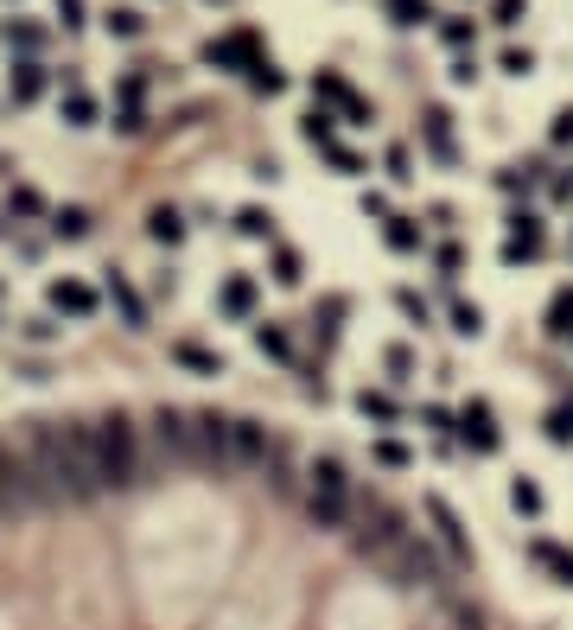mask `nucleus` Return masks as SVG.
Segmentation results:
<instances>
[{
	"label": "nucleus",
	"instance_id": "f257e3e1",
	"mask_svg": "<svg viewBox=\"0 0 573 630\" xmlns=\"http://www.w3.org/2000/svg\"><path fill=\"white\" fill-rule=\"evenodd\" d=\"M26 459L45 478V497H71V503L102 497L96 465H90V427H77V420H45V427L32 433Z\"/></svg>",
	"mask_w": 573,
	"mask_h": 630
},
{
	"label": "nucleus",
	"instance_id": "f03ea898",
	"mask_svg": "<svg viewBox=\"0 0 573 630\" xmlns=\"http://www.w3.org/2000/svg\"><path fill=\"white\" fill-rule=\"evenodd\" d=\"M90 465H96V490H134L141 484V433L128 414H109L90 427Z\"/></svg>",
	"mask_w": 573,
	"mask_h": 630
},
{
	"label": "nucleus",
	"instance_id": "7ed1b4c3",
	"mask_svg": "<svg viewBox=\"0 0 573 630\" xmlns=\"http://www.w3.org/2000/svg\"><path fill=\"white\" fill-rule=\"evenodd\" d=\"M382 567H389V586H402V592H414V586H446L440 554H433L421 535H402L389 554H382Z\"/></svg>",
	"mask_w": 573,
	"mask_h": 630
},
{
	"label": "nucleus",
	"instance_id": "20e7f679",
	"mask_svg": "<svg viewBox=\"0 0 573 630\" xmlns=\"http://www.w3.org/2000/svg\"><path fill=\"white\" fill-rule=\"evenodd\" d=\"M459 446H465V452H478V459H491V452L503 446L497 408H491V401H484V395H472V401H465V408H459Z\"/></svg>",
	"mask_w": 573,
	"mask_h": 630
},
{
	"label": "nucleus",
	"instance_id": "39448f33",
	"mask_svg": "<svg viewBox=\"0 0 573 630\" xmlns=\"http://www.w3.org/2000/svg\"><path fill=\"white\" fill-rule=\"evenodd\" d=\"M548 255V223L535 210H510V230H503V261L523 268V261H542Z\"/></svg>",
	"mask_w": 573,
	"mask_h": 630
},
{
	"label": "nucleus",
	"instance_id": "423d86ee",
	"mask_svg": "<svg viewBox=\"0 0 573 630\" xmlns=\"http://www.w3.org/2000/svg\"><path fill=\"white\" fill-rule=\"evenodd\" d=\"M312 96H319V102H332V109H338L344 121H351V128H363V121H376V115H370V102H363V96L351 90V83L338 77V70H319V77H312Z\"/></svg>",
	"mask_w": 573,
	"mask_h": 630
},
{
	"label": "nucleus",
	"instance_id": "0eeeda50",
	"mask_svg": "<svg viewBox=\"0 0 573 630\" xmlns=\"http://www.w3.org/2000/svg\"><path fill=\"white\" fill-rule=\"evenodd\" d=\"M306 516L319 522L325 535L351 529V516H357V490H306Z\"/></svg>",
	"mask_w": 573,
	"mask_h": 630
},
{
	"label": "nucleus",
	"instance_id": "6e6552de",
	"mask_svg": "<svg viewBox=\"0 0 573 630\" xmlns=\"http://www.w3.org/2000/svg\"><path fill=\"white\" fill-rule=\"evenodd\" d=\"M204 58H211L217 70H242V77H249V70L262 64V39L242 26V32H230V39H211V45H204Z\"/></svg>",
	"mask_w": 573,
	"mask_h": 630
},
{
	"label": "nucleus",
	"instance_id": "1a4fd4ad",
	"mask_svg": "<svg viewBox=\"0 0 573 630\" xmlns=\"http://www.w3.org/2000/svg\"><path fill=\"white\" fill-rule=\"evenodd\" d=\"M45 293H51V306H58L64 319H96V306H102V293H96L83 274H58Z\"/></svg>",
	"mask_w": 573,
	"mask_h": 630
},
{
	"label": "nucleus",
	"instance_id": "9d476101",
	"mask_svg": "<svg viewBox=\"0 0 573 630\" xmlns=\"http://www.w3.org/2000/svg\"><path fill=\"white\" fill-rule=\"evenodd\" d=\"M102 300L115 306V319L128 325V331H147V300L134 293V280H128V274H115V268L102 274Z\"/></svg>",
	"mask_w": 573,
	"mask_h": 630
},
{
	"label": "nucleus",
	"instance_id": "9b49d317",
	"mask_svg": "<svg viewBox=\"0 0 573 630\" xmlns=\"http://www.w3.org/2000/svg\"><path fill=\"white\" fill-rule=\"evenodd\" d=\"M217 306H223V319L249 325L255 306H262V287H255V274H230V280H223V293H217Z\"/></svg>",
	"mask_w": 573,
	"mask_h": 630
},
{
	"label": "nucleus",
	"instance_id": "f8f14e48",
	"mask_svg": "<svg viewBox=\"0 0 573 630\" xmlns=\"http://www.w3.org/2000/svg\"><path fill=\"white\" fill-rule=\"evenodd\" d=\"M115 128L121 134H141L147 128V77H121V90H115Z\"/></svg>",
	"mask_w": 573,
	"mask_h": 630
},
{
	"label": "nucleus",
	"instance_id": "ddd939ff",
	"mask_svg": "<svg viewBox=\"0 0 573 630\" xmlns=\"http://www.w3.org/2000/svg\"><path fill=\"white\" fill-rule=\"evenodd\" d=\"M344 319H351V300H344V293H319V306H312V331H319V350H332V344H338Z\"/></svg>",
	"mask_w": 573,
	"mask_h": 630
},
{
	"label": "nucleus",
	"instance_id": "4468645a",
	"mask_svg": "<svg viewBox=\"0 0 573 630\" xmlns=\"http://www.w3.org/2000/svg\"><path fill=\"white\" fill-rule=\"evenodd\" d=\"M529 560L554 573V586L573 592V548H561V541H548V535H535V541H529Z\"/></svg>",
	"mask_w": 573,
	"mask_h": 630
},
{
	"label": "nucleus",
	"instance_id": "2eb2a0df",
	"mask_svg": "<svg viewBox=\"0 0 573 630\" xmlns=\"http://www.w3.org/2000/svg\"><path fill=\"white\" fill-rule=\"evenodd\" d=\"M357 414L370 420V427H382V433L402 427V401H395L389 389H357Z\"/></svg>",
	"mask_w": 573,
	"mask_h": 630
},
{
	"label": "nucleus",
	"instance_id": "dca6fc26",
	"mask_svg": "<svg viewBox=\"0 0 573 630\" xmlns=\"http://www.w3.org/2000/svg\"><path fill=\"white\" fill-rule=\"evenodd\" d=\"M382 242H389L395 255H421L427 249V230H421V217H402V210H395V217L382 223Z\"/></svg>",
	"mask_w": 573,
	"mask_h": 630
},
{
	"label": "nucleus",
	"instance_id": "f3484780",
	"mask_svg": "<svg viewBox=\"0 0 573 630\" xmlns=\"http://www.w3.org/2000/svg\"><path fill=\"white\" fill-rule=\"evenodd\" d=\"M306 484H312V490H357L351 465H344V459H332V452H319V459L306 465Z\"/></svg>",
	"mask_w": 573,
	"mask_h": 630
},
{
	"label": "nucleus",
	"instance_id": "a211bd4d",
	"mask_svg": "<svg viewBox=\"0 0 573 630\" xmlns=\"http://www.w3.org/2000/svg\"><path fill=\"white\" fill-rule=\"evenodd\" d=\"M421 134H427V153H433L440 166L459 160V147H453V115H446V109H433V115L421 121Z\"/></svg>",
	"mask_w": 573,
	"mask_h": 630
},
{
	"label": "nucleus",
	"instance_id": "6ab92c4d",
	"mask_svg": "<svg viewBox=\"0 0 573 630\" xmlns=\"http://www.w3.org/2000/svg\"><path fill=\"white\" fill-rule=\"evenodd\" d=\"M147 236L160 242V249H179V242H185V210L153 204V210H147Z\"/></svg>",
	"mask_w": 573,
	"mask_h": 630
},
{
	"label": "nucleus",
	"instance_id": "aec40b11",
	"mask_svg": "<svg viewBox=\"0 0 573 630\" xmlns=\"http://www.w3.org/2000/svg\"><path fill=\"white\" fill-rule=\"evenodd\" d=\"M45 83H51V70H45L39 58L13 64V102H39V96H45Z\"/></svg>",
	"mask_w": 573,
	"mask_h": 630
},
{
	"label": "nucleus",
	"instance_id": "412c9836",
	"mask_svg": "<svg viewBox=\"0 0 573 630\" xmlns=\"http://www.w3.org/2000/svg\"><path fill=\"white\" fill-rule=\"evenodd\" d=\"M249 331H255V350H262V357H274V363H293V338H287V331L274 325V319H255Z\"/></svg>",
	"mask_w": 573,
	"mask_h": 630
},
{
	"label": "nucleus",
	"instance_id": "4be33fe9",
	"mask_svg": "<svg viewBox=\"0 0 573 630\" xmlns=\"http://www.w3.org/2000/svg\"><path fill=\"white\" fill-rule=\"evenodd\" d=\"M51 236H58V242H83V236H90V210H83V204L51 210Z\"/></svg>",
	"mask_w": 573,
	"mask_h": 630
},
{
	"label": "nucleus",
	"instance_id": "5701e85b",
	"mask_svg": "<svg viewBox=\"0 0 573 630\" xmlns=\"http://www.w3.org/2000/svg\"><path fill=\"white\" fill-rule=\"evenodd\" d=\"M542 433H548V446H573V395L542 414Z\"/></svg>",
	"mask_w": 573,
	"mask_h": 630
},
{
	"label": "nucleus",
	"instance_id": "b1692460",
	"mask_svg": "<svg viewBox=\"0 0 573 630\" xmlns=\"http://www.w3.org/2000/svg\"><path fill=\"white\" fill-rule=\"evenodd\" d=\"M172 357H179L185 363V370H204V376H223V357H217V350H204V344H172Z\"/></svg>",
	"mask_w": 573,
	"mask_h": 630
},
{
	"label": "nucleus",
	"instance_id": "393cba45",
	"mask_svg": "<svg viewBox=\"0 0 573 630\" xmlns=\"http://www.w3.org/2000/svg\"><path fill=\"white\" fill-rule=\"evenodd\" d=\"M236 230L249 236V242H274V217H268L262 204H242V210H236Z\"/></svg>",
	"mask_w": 573,
	"mask_h": 630
},
{
	"label": "nucleus",
	"instance_id": "a878e982",
	"mask_svg": "<svg viewBox=\"0 0 573 630\" xmlns=\"http://www.w3.org/2000/svg\"><path fill=\"white\" fill-rule=\"evenodd\" d=\"M510 510L535 522V516L548 510V503H542V484H535V478H516V484H510Z\"/></svg>",
	"mask_w": 573,
	"mask_h": 630
},
{
	"label": "nucleus",
	"instance_id": "bb28decb",
	"mask_svg": "<svg viewBox=\"0 0 573 630\" xmlns=\"http://www.w3.org/2000/svg\"><path fill=\"white\" fill-rule=\"evenodd\" d=\"M548 331H554V338H573V287H554V300H548Z\"/></svg>",
	"mask_w": 573,
	"mask_h": 630
},
{
	"label": "nucleus",
	"instance_id": "cd10ccee",
	"mask_svg": "<svg viewBox=\"0 0 573 630\" xmlns=\"http://www.w3.org/2000/svg\"><path fill=\"white\" fill-rule=\"evenodd\" d=\"M64 121H71V128H90V121H96V96L71 83V90H64Z\"/></svg>",
	"mask_w": 573,
	"mask_h": 630
},
{
	"label": "nucleus",
	"instance_id": "c85d7f7f",
	"mask_svg": "<svg viewBox=\"0 0 573 630\" xmlns=\"http://www.w3.org/2000/svg\"><path fill=\"white\" fill-rule=\"evenodd\" d=\"M395 306H402V319H414V325H433V306H427V293L421 287H395Z\"/></svg>",
	"mask_w": 573,
	"mask_h": 630
},
{
	"label": "nucleus",
	"instance_id": "c756f323",
	"mask_svg": "<svg viewBox=\"0 0 573 630\" xmlns=\"http://www.w3.org/2000/svg\"><path fill=\"white\" fill-rule=\"evenodd\" d=\"M427 516H433V522H440V541H446V548H453V554H459V548H465V535H459V516H453V510H446V497H427Z\"/></svg>",
	"mask_w": 573,
	"mask_h": 630
},
{
	"label": "nucleus",
	"instance_id": "7c9ffc66",
	"mask_svg": "<svg viewBox=\"0 0 573 630\" xmlns=\"http://www.w3.org/2000/svg\"><path fill=\"white\" fill-rule=\"evenodd\" d=\"M382 370H389L395 382H414V370H421V357H414L408 344H389V350H382Z\"/></svg>",
	"mask_w": 573,
	"mask_h": 630
},
{
	"label": "nucleus",
	"instance_id": "2f4dec72",
	"mask_svg": "<svg viewBox=\"0 0 573 630\" xmlns=\"http://www.w3.org/2000/svg\"><path fill=\"white\" fill-rule=\"evenodd\" d=\"M300 274H306L300 249H287V242H274V280H281V287H300Z\"/></svg>",
	"mask_w": 573,
	"mask_h": 630
},
{
	"label": "nucleus",
	"instance_id": "473e14b6",
	"mask_svg": "<svg viewBox=\"0 0 573 630\" xmlns=\"http://www.w3.org/2000/svg\"><path fill=\"white\" fill-rule=\"evenodd\" d=\"M102 26H109L115 39H141V32H147V20L134 7H109V13H102Z\"/></svg>",
	"mask_w": 573,
	"mask_h": 630
},
{
	"label": "nucleus",
	"instance_id": "72a5a7b5",
	"mask_svg": "<svg viewBox=\"0 0 573 630\" xmlns=\"http://www.w3.org/2000/svg\"><path fill=\"white\" fill-rule=\"evenodd\" d=\"M7 217H45V198H39V191H32V185H13V198H7Z\"/></svg>",
	"mask_w": 573,
	"mask_h": 630
},
{
	"label": "nucleus",
	"instance_id": "f704fd0d",
	"mask_svg": "<svg viewBox=\"0 0 573 630\" xmlns=\"http://www.w3.org/2000/svg\"><path fill=\"white\" fill-rule=\"evenodd\" d=\"M446 319H453L459 338H478V331H484V312H478L472 300H453V312H446Z\"/></svg>",
	"mask_w": 573,
	"mask_h": 630
},
{
	"label": "nucleus",
	"instance_id": "c9c22d12",
	"mask_svg": "<svg viewBox=\"0 0 573 630\" xmlns=\"http://www.w3.org/2000/svg\"><path fill=\"white\" fill-rule=\"evenodd\" d=\"M389 20L395 26H427L433 7H427V0H389Z\"/></svg>",
	"mask_w": 573,
	"mask_h": 630
},
{
	"label": "nucleus",
	"instance_id": "e433bc0d",
	"mask_svg": "<svg viewBox=\"0 0 573 630\" xmlns=\"http://www.w3.org/2000/svg\"><path fill=\"white\" fill-rule=\"evenodd\" d=\"M249 83H255L262 96H281V90H287V77H281V64H274V58L255 64V70H249Z\"/></svg>",
	"mask_w": 573,
	"mask_h": 630
},
{
	"label": "nucleus",
	"instance_id": "4c0bfd02",
	"mask_svg": "<svg viewBox=\"0 0 573 630\" xmlns=\"http://www.w3.org/2000/svg\"><path fill=\"white\" fill-rule=\"evenodd\" d=\"M472 32H478V26L465 20V13H446V20H440V39L453 45V51H465V45H472Z\"/></svg>",
	"mask_w": 573,
	"mask_h": 630
},
{
	"label": "nucleus",
	"instance_id": "58836bf2",
	"mask_svg": "<svg viewBox=\"0 0 573 630\" xmlns=\"http://www.w3.org/2000/svg\"><path fill=\"white\" fill-rule=\"evenodd\" d=\"M414 459V452L402 446V440H395V433H382V440H376V465H389V471H402Z\"/></svg>",
	"mask_w": 573,
	"mask_h": 630
},
{
	"label": "nucleus",
	"instance_id": "ea45409f",
	"mask_svg": "<svg viewBox=\"0 0 573 630\" xmlns=\"http://www.w3.org/2000/svg\"><path fill=\"white\" fill-rule=\"evenodd\" d=\"M319 153H325V160H332V166L344 172V179H357V172H363V160H357L351 147H338V140H332V147H319Z\"/></svg>",
	"mask_w": 573,
	"mask_h": 630
},
{
	"label": "nucleus",
	"instance_id": "a19ab883",
	"mask_svg": "<svg viewBox=\"0 0 573 630\" xmlns=\"http://www.w3.org/2000/svg\"><path fill=\"white\" fill-rule=\"evenodd\" d=\"M459 261H465V255H459V242H440V249H433V268H440V280H453V274H459Z\"/></svg>",
	"mask_w": 573,
	"mask_h": 630
},
{
	"label": "nucleus",
	"instance_id": "79ce46f5",
	"mask_svg": "<svg viewBox=\"0 0 573 630\" xmlns=\"http://www.w3.org/2000/svg\"><path fill=\"white\" fill-rule=\"evenodd\" d=\"M7 45H20L26 58H32V51L45 45V32H39V26H7Z\"/></svg>",
	"mask_w": 573,
	"mask_h": 630
},
{
	"label": "nucleus",
	"instance_id": "37998d69",
	"mask_svg": "<svg viewBox=\"0 0 573 630\" xmlns=\"http://www.w3.org/2000/svg\"><path fill=\"white\" fill-rule=\"evenodd\" d=\"M389 179H395V185L414 179V153H408V147H389Z\"/></svg>",
	"mask_w": 573,
	"mask_h": 630
},
{
	"label": "nucleus",
	"instance_id": "c03bdc74",
	"mask_svg": "<svg viewBox=\"0 0 573 630\" xmlns=\"http://www.w3.org/2000/svg\"><path fill=\"white\" fill-rule=\"evenodd\" d=\"M548 198H554V204H573V166H567V172H554V179H548Z\"/></svg>",
	"mask_w": 573,
	"mask_h": 630
},
{
	"label": "nucleus",
	"instance_id": "a18cd8bd",
	"mask_svg": "<svg viewBox=\"0 0 573 630\" xmlns=\"http://www.w3.org/2000/svg\"><path fill=\"white\" fill-rule=\"evenodd\" d=\"M523 13H529V0H497V26H523Z\"/></svg>",
	"mask_w": 573,
	"mask_h": 630
},
{
	"label": "nucleus",
	"instance_id": "49530a36",
	"mask_svg": "<svg viewBox=\"0 0 573 630\" xmlns=\"http://www.w3.org/2000/svg\"><path fill=\"white\" fill-rule=\"evenodd\" d=\"M363 217H382V223H389V217H395V204L382 198V191H363Z\"/></svg>",
	"mask_w": 573,
	"mask_h": 630
},
{
	"label": "nucleus",
	"instance_id": "de8ad7c7",
	"mask_svg": "<svg viewBox=\"0 0 573 630\" xmlns=\"http://www.w3.org/2000/svg\"><path fill=\"white\" fill-rule=\"evenodd\" d=\"M58 20L64 32H83V0H58Z\"/></svg>",
	"mask_w": 573,
	"mask_h": 630
},
{
	"label": "nucleus",
	"instance_id": "09e8293b",
	"mask_svg": "<svg viewBox=\"0 0 573 630\" xmlns=\"http://www.w3.org/2000/svg\"><path fill=\"white\" fill-rule=\"evenodd\" d=\"M503 70H510V77H529L535 58H529V51H503Z\"/></svg>",
	"mask_w": 573,
	"mask_h": 630
},
{
	"label": "nucleus",
	"instance_id": "8fccbe9b",
	"mask_svg": "<svg viewBox=\"0 0 573 630\" xmlns=\"http://www.w3.org/2000/svg\"><path fill=\"white\" fill-rule=\"evenodd\" d=\"M554 140H561V147H573V109L554 115Z\"/></svg>",
	"mask_w": 573,
	"mask_h": 630
},
{
	"label": "nucleus",
	"instance_id": "3c124183",
	"mask_svg": "<svg viewBox=\"0 0 573 630\" xmlns=\"http://www.w3.org/2000/svg\"><path fill=\"white\" fill-rule=\"evenodd\" d=\"M567 344H573V338H567Z\"/></svg>",
	"mask_w": 573,
	"mask_h": 630
}]
</instances>
